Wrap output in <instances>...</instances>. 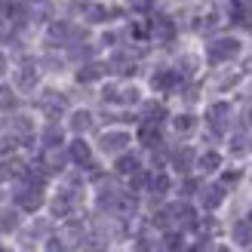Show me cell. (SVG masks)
<instances>
[{
	"mask_svg": "<svg viewBox=\"0 0 252 252\" xmlns=\"http://www.w3.org/2000/svg\"><path fill=\"white\" fill-rule=\"evenodd\" d=\"M237 53H240V40L237 37H212L209 46H206L209 65H224V62L237 59Z\"/></svg>",
	"mask_w": 252,
	"mask_h": 252,
	"instance_id": "1",
	"label": "cell"
},
{
	"mask_svg": "<svg viewBox=\"0 0 252 252\" xmlns=\"http://www.w3.org/2000/svg\"><path fill=\"white\" fill-rule=\"evenodd\" d=\"M77 200H80V191H77V182H71L68 188H62V191L53 197V203H49V209H53V216L56 219H68L74 206H77Z\"/></svg>",
	"mask_w": 252,
	"mask_h": 252,
	"instance_id": "2",
	"label": "cell"
},
{
	"mask_svg": "<svg viewBox=\"0 0 252 252\" xmlns=\"http://www.w3.org/2000/svg\"><path fill=\"white\" fill-rule=\"evenodd\" d=\"M206 123H209V132L212 138H221L231 126V105L228 102H216L209 111H206Z\"/></svg>",
	"mask_w": 252,
	"mask_h": 252,
	"instance_id": "3",
	"label": "cell"
},
{
	"mask_svg": "<svg viewBox=\"0 0 252 252\" xmlns=\"http://www.w3.org/2000/svg\"><path fill=\"white\" fill-rule=\"evenodd\" d=\"M46 37H49V43H77V40L86 37V31L74 28L71 22H53L49 31H46Z\"/></svg>",
	"mask_w": 252,
	"mask_h": 252,
	"instance_id": "4",
	"label": "cell"
},
{
	"mask_svg": "<svg viewBox=\"0 0 252 252\" xmlns=\"http://www.w3.org/2000/svg\"><path fill=\"white\" fill-rule=\"evenodd\" d=\"M102 98L111 105H135L138 102V90L135 86H117V83H111V86H105L102 90Z\"/></svg>",
	"mask_w": 252,
	"mask_h": 252,
	"instance_id": "5",
	"label": "cell"
},
{
	"mask_svg": "<svg viewBox=\"0 0 252 252\" xmlns=\"http://www.w3.org/2000/svg\"><path fill=\"white\" fill-rule=\"evenodd\" d=\"M65 108H68V98L62 95V93H56V90H46L43 95H40V111L49 117V120H59L62 114H65Z\"/></svg>",
	"mask_w": 252,
	"mask_h": 252,
	"instance_id": "6",
	"label": "cell"
},
{
	"mask_svg": "<svg viewBox=\"0 0 252 252\" xmlns=\"http://www.w3.org/2000/svg\"><path fill=\"white\" fill-rule=\"evenodd\" d=\"M40 83V71H37V65L31 59H25L22 65H19V71H16V86L22 93H34V86Z\"/></svg>",
	"mask_w": 252,
	"mask_h": 252,
	"instance_id": "7",
	"label": "cell"
},
{
	"mask_svg": "<svg viewBox=\"0 0 252 252\" xmlns=\"http://www.w3.org/2000/svg\"><path fill=\"white\" fill-rule=\"evenodd\" d=\"M129 132H123V129H114V132H105L102 138H98V148L105 151V154H123L126 148H129Z\"/></svg>",
	"mask_w": 252,
	"mask_h": 252,
	"instance_id": "8",
	"label": "cell"
},
{
	"mask_svg": "<svg viewBox=\"0 0 252 252\" xmlns=\"http://www.w3.org/2000/svg\"><path fill=\"white\" fill-rule=\"evenodd\" d=\"M169 216H172V228H179V231H188V228H194V224H197V212L188 203H172L169 206Z\"/></svg>",
	"mask_w": 252,
	"mask_h": 252,
	"instance_id": "9",
	"label": "cell"
},
{
	"mask_svg": "<svg viewBox=\"0 0 252 252\" xmlns=\"http://www.w3.org/2000/svg\"><path fill=\"white\" fill-rule=\"evenodd\" d=\"M80 12H83V19L93 22V25H98V22H111V19L117 16V9H108L105 3H95V0H86V3H80Z\"/></svg>",
	"mask_w": 252,
	"mask_h": 252,
	"instance_id": "10",
	"label": "cell"
},
{
	"mask_svg": "<svg viewBox=\"0 0 252 252\" xmlns=\"http://www.w3.org/2000/svg\"><path fill=\"white\" fill-rule=\"evenodd\" d=\"M224 191H228V188H224L221 182L200 188V203H203V209H219L224 203Z\"/></svg>",
	"mask_w": 252,
	"mask_h": 252,
	"instance_id": "11",
	"label": "cell"
},
{
	"mask_svg": "<svg viewBox=\"0 0 252 252\" xmlns=\"http://www.w3.org/2000/svg\"><path fill=\"white\" fill-rule=\"evenodd\" d=\"M68 160H74L77 166H93V151H90V145H86L80 135L68 145Z\"/></svg>",
	"mask_w": 252,
	"mask_h": 252,
	"instance_id": "12",
	"label": "cell"
},
{
	"mask_svg": "<svg viewBox=\"0 0 252 252\" xmlns=\"http://www.w3.org/2000/svg\"><path fill=\"white\" fill-rule=\"evenodd\" d=\"M179 71H172V68H160L154 77H151V86H154L157 93H169V90H175L179 86Z\"/></svg>",
	"mask_w": 252,
	"mask_h": 252,
	"instance_id": "13",
	"label": "cell"
},
{
	"mask_svg": "<svg viewBox=\"0 0 252 252\" xmlns=\"http://www.w3.org/2000/svg\"><path fill=\"white\" fill-rule=\"evenodd\" d=\"M65 154H62L59 148H43V157H40V169L49 175V172H62L65 169Z\"/></svg>",
	"mask_w": 252,
	"mask_h": 252,
	"instance_id": "14",
	"label": "cell"
},
{
	"mask_svg": "<svg viewBox=\"0 0 252 252\" xmlns=\"http://www.w3.org/2000/svg\"><path fill=\"white\" fill-rule=\"evenodd\" d=\"M105 71H108V65H102V62H86L77 71V83H95L105 77Z\"/></svg>",
	"mask_w": 252,
	"mask_h": 252,
	"instance_id": "15",
	"label": "cell"
},
{
	"mask_svg": "<svg viewBox=\"0 0 252 252\" xmlns=\"http://www.w3.org/2000/svg\"><path fill=\"white\" fill-rule=\"evenodd\" d=\"M138 142H142L145 148H157L160 145V123L142 120V126H138Z\"/></svg>",
	"mask_w": 252,
	"mask_h": 252,
	"instance_id": "16",
	"label": "cell"
},
{
	"mask_svg": "<svg viewBox=\"0 0 252 252\" xmlns=\"http://www.w3.org/2000/svg\"><path fill=\"white\" fill-rule=\"evenodd\" d=\"M12 135L19 138V145H31L34 142V123L28 117H16L12 120Z\"/></svg>",
	"mask_w": 252,
	"mask_h": 252,
	"instance_id": "17",
	"label": "cell"
},
{
	"mask_svg": "<svg viewBox=\"0 0 252 252\" xmlns=\"http://www.w3.org/2000/svg\"><path fill=\"white\" fill-rule=\"evenodd\" d=\"M114 74H123V77H129V74H135V62L132 56H126V53H114L111 56V65H108Z\"/></svg>",
	"mask_w": 252,
	"mask_h": 252,
	"instance_id": "18",
	"label": "cell"
},
{
	"mask_svg": "<svg viewBox=\"0 0 252 252\" xmlns=\"http://www.w3.org/2000/svg\"><path fill=\"white\" fill-rule=\"evenodd\" d=\"M93 114H90V111H74V114H71V132L74 135H83V132H90L93 129Z\"/></svg>",
	"mask_w": 252,
	"mask_h": 252,
	"instance_id": "19",
	"label": "cell"
},
{
	"mask_svg": "<svg viewBox=\"0 0 252 252\" xmlns=\"http://www.w3.org/2000/svg\"><path fill=\"white\" fill-rule=\"evenodd\" d=\"M59 237L68 243V249H74L77 243H83V224H80V221H68L65 228H62V234H59Z\"/></svg>",
	"mask_w": 252,
	"mask_h": 252,
	"instance_id": "20",
	"label": "cell"
},
{
	"mask_svg": "<svg viewBox=\"0 0 252 252\" xmlns=\"http://www.w3.org/2000/svg\"><path fill=\"white\" fill-rule=\"evenodd\" d=\"M194 148H179V151H175V154H172V169H179V172H188V169H191L194 166Z\"/></svg>",
	"mask_w": 252,
	"mask_h": 252,
	"instance_id": "21",
	"label": "cell"
},
{
	"mask_svg": "<svg viewBox=\"0 0 252 252\" xmlns=\"http://www.w3.org/2000/svg\"><path fill=\"white\" fill-rule=\"evenodd\" d=\"M154 37H160V40H175V22L169 19V16H157V22H154Z\"/></svg>",
	"mask_w": 252,
	"mask_h": 252,
	"instance_id": "22",
	"label": "cell"
},
{
	"mask_svg": "<svg viewBox=\"0 0 252 252\" xmlns=\"http://www.w3.org/2000/svg\"><path fill=\"white\" fill-rule=\"evenodd\" d=\"M114 172H117V175H132V172H138V157H135V154H126V151H123V154L114 160Z\"/></svg>",
	"mask_w": 252,
	"mask_h": 252,
	"instance_id": "23",
	"label": "cell"
},
{
	"mask_svg": "<svg viewBox=\"0 0 252 252\" xmlns=\"http://www.w3.org/2000/svg\"><path fill=\"white\" fill-rule=\"evenodd\" d=\"M231 19H234L237 25H243V28H252V6H249V3H240V0H234Z\"/></svg>",
	"mask_w": 252,
	"mask_h": 252,
	"instance_id": "24",
	"label": "cell"
},
{
	"mask_svg": "<svg viewBox=\"0 0 252 252\" xmlns=\"http://www.w3.org/2000/svg\"><path fill=\"white\" fill-rule=\"evenodd\" d=\"M197 169L200 172H216V169H221V154H219V151H206V154H200L197 157Z\"/></svg>",
	"mask_w": 252,
	"mask_h": 252,
	"instance_id": "25",
	"label": "cell"
},
{
	"mask_svg": "<svg viewBox=\"0 0 252 252\" xmlns=\"http://www.w3.org/2000/svg\"><path fill=\"white\" fill-rule=\"evenodd\" d=\"M142 117L151 120V123H163L166 120V108H163L160 102H145L142 105Z\"/></svg>",
	"mask_w": 252,
	"mask_h": 252,
	"instance_id": "26",
	"label": "cell"
},
{
	"mask_svg": "<svg viewBox=\"0 0 252 252\" xmlns=\"http://www.w3.org/2000/svg\"><path fill=\"white\" fill-rule=\"evenodd\" d=\"M172 126H175L179 135H191L197 129V117L194 114H179V117H172Z\"/></svg>",
	"mask_w": 252,
	"mask_h": 252,
	"instance_id": "27",
	"label": "cell"
},
{
	"mask_svg": "<svg viewBox=\"0 0 252 252\" xmlns=\"http://www.w3.org/2000/svg\"><path fill=\"white\" fill-rule=\"evenodd\" d=\"M234 243H240V246H252V221H237L234 224Z\"/></svg>",
	"mask_w": 252,
	"mask_h": 252,
	"instance_id": "28",
	"label": "cell"
},
{
	"mask_svg": "<svg viewBox=\"0 0 252 252\" xmlns=\"http://www.w3.org/2000/svg\"><path fill=\"white\" fill-rule=\"evenodd\" d=\"M148 191L151 194H166L169 191V175L166 172H154V175H151V182H148Z\"/></svg>",
	"mask_w": 252,
	"mask_h": 252,
	"instance_id": "29",
	"label": "cell"
},
{
	"mask_svg": "<svg viewBox=\"0 0 252 252\" xmlns=\"http://www.w3.org/2000/svg\"><path fill=\"white\" fill-rule=\"evenodd\" d=\"M59 145H62V129L56 123H49L43 129V148H59Z\"/></svg>",
	"mask_w": 252,
	"mask_h": 252,
	"instance_id": "30",
	"label": "cell"
},
{
	"mask_svg": "<svg viewBox=\"0 0 252 252\" xmlns=\"http://www.w3.org/2000/svg\"><path fill=\"white\" fill-rule=\"evenodd\" d=\"M16 105H19L16 93H12L9 86H0V111H16Z\"/></svg>",
	"mask_w": 252,
	"mask_h": 252,
	"instance_id": "31",
	"label": "cell"
},
{
	"mask_svg": "<svg viewBox=\"0 0 252 252\" xmlns=\"http://www.w3.org/2000/svg\"><path fill=\"white\" fill-rule=\"evenodd\" d=\"M83 252H105V237L102 234L83 237Z\"/></svg>",
	"mask_w": 252,
	"mask_h": 252,
	"instance_id": "32",
	"label": "cell"
},
{
	"mask_svg": "<svg viewBox=\"0 0 252 252\" xmlns=\"http://www.w3.org/2000/svg\"><path fill=\"white\" fill-rule=\"evenodd\" d=\"M16 12H19V6L12 3V0H0V22H12Z\"/></svg>",
	"mask_w": 252,
	"mask_h": 252,
	"instance_id": "33",
	"label": "cell"
},
{
	"mask_svg": "<svg viewBox=\"0 0 252 252\" xmlns=\"http://www.w3.org/2000/svg\"><path fill=\"white\" fill-rule=\"evenodd\" d=\"M16 228H19L16 212H0V231H16Z\"/></svg>",
	"mask_w": 252,
	"mask_h": 252,
	"instance_id": "34",
	"label": "cell"
},
{
	"mask_svg": "<svg viewBox=\"0 0 252 252\" xmlns=\"http://www.w3.org/2000/svg\"><path fill=\"white\" fill-rule=\"evenodd\" d=\"M148 182H151V175L142 172V169L129 175V188H132V191H142V188H148Z\"/></svg>",
	"mask_w": 252,
	"mask_h": 252,
	"instance_id": "35",
	"label": "cell"
},
{
	"mask_svg": "<svg viewBox=\"0 0 252 252\" xmlns=\"http://www.w3.org/2000/svg\"><path fill=\"white\" fill-rule=\"evenodd\" d=\"M135 252H160V246H157V240H151V237H138Z\"/></svg>",
	"mask_w": 252,
	"mask_h": 252,
	"instance_id": "36",
	"label": "cell"
},
{
	"mask_svg": "<svg viewBox=\"0 0 252 252\" xmlns=\"http://www.w3.org/2000/svg\"><path fill=\"white\" fill-rule=\"evenodd\" d=\"M132 34H135V40H148V37L154 34V28H151L148 22H135L132 25Z\"/></svg>",
	"mask_w": 252,
	"mask_h": 252,
	"instance_id": "37",
	"label": "cell"
},
{
	"mask_svg": "<svg viewBox=\"0 0 252 252\" xmlns=\"http://www.w3.org/2000/svg\"><path fill=\"white\" fill-rule=\"evenodd\" d=\"M46 252H68V243L62 237H49L46 240Z\"/></svg>",
	"mask_w": 252,
	"mask_h": 252,
	"instance_id": "38",
	"label": "cell"
},
{
	"mask_svg": "<svg viewBox=\"0 0 252 252\" xmlns=\"http://www.w3.org/2000/svg\"><path fill=\"white\" fill-rule=\"evenodd\" d=\"M151 6H154V0H129V9L132 12H148Z\"/></svg>",
	"mask_w": 252,
	"mask_h": 252,
	"instance_id": "39",
	"label": "cell"
},
{
	"mask_svg": "<svg viewBox=\"0 0 252 252\" xmlns=\"http://www.w3.org/2000/svg\"><path fill=\"white\" fill-rule=\"evenodd\" d=\"M182 191H185V194H191V191H197V182H194V179H191V182H185V185H182Z\"/></svg>",
	"mask_w": 252,
	"mask_h": 252,
	"instance_id": "40",
	"label": "cell"
},
{
	"mask_svg": "<svg viewBox=\"0 0 252 252\" xmlns=\"http://www.w3.org/2000/svg\"><path fill=\"white\" fill-rule=\"evenodd\" d=\"M3 74H6V56L0 53V77H3Z\"/></svg>",
	"mask_w": 252,
	"mask_h": 252,
	"instance_id": "41",
	"label": "cell"
},
{
	"mask_svg": "<svg viewBox=\"0 0 252 252\" xmlns=\"http://www.w3.org/2000/svg\"><path fill=\"white\" fill-rule=\"evenodd\" d=\"M246 120H249V123H252V108H249V111H246Z\"/></svg>",
	"mask_w": 252,
	"mask_h": 252,
	"instance_id": "42",
	"label": "cell"
},
{
	"mask_svg": "<svg viewBox=\"0 0 252 252\" xmlns=\"http://www.w3.org/2000/svg\"><path fill=\"white\" fill-rule=\"evenodd\" d=\"M216 252H231V249H228V246H219V249H216Z\"/></svg>",
	"mask_w": 252,
	"mask_h": 252,
	"instance_id": "43",
	"label": "cell"
},
{
	"mask_svg": "<svg viewBox=\"0 0 252 252\" xmlns=\"http://www.w3.org/2000/svg\"><path fill=\"white\" fill-rule=\"evenodd\" d=\"M0 252H9V249H6V246H0Z\"/></svg>",
	"mask_w": 252,
	"mask_h": 252,
	"instance_id": "44",
	"label": "cell"
},
{
	"mask_svg": "<svg viewBox=\"0 0 252 252\" xmlns=\"http://www.w3.org/2000/svg\"><path fill=\"white\" fill-rule=\"evenodd\" d=\"M249 221H252V212H249Z\"/></svg>",
	"mask_w": 252,
	"mask_h": 252,
	"instance_id": "45",
	"label": "cell"
},
{
	"mask_svg": "<svg viewBox=\"0 0 252 252\" xmlns=\"http://www.w3.org/2000/svg\"><path fill=\"white\" fill-rule=\"evenodd\" d=\"M249 148H252V138H249Z\"/></svg>",
	"mask_w": 252,
	"mask_h": 252,
	"instance_id": "46",
	"label": "cell"
}]
</instances>
